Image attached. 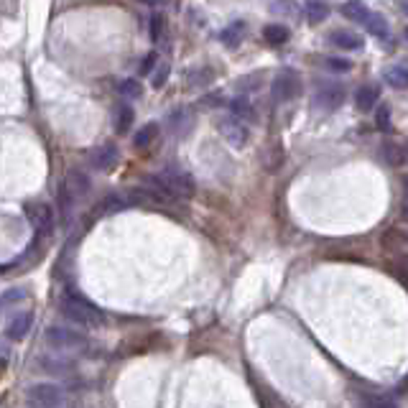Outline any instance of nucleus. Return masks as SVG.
<instances>
[{
  "label": "nucleus",
  "instance_id": "4468645a",
  "mask_svg": "<svg viewBox=\"0 0 408 408\" xmlns=\"http://www.w3.org/2000/svg\"><path fill=\"white\" fill-rule=\"evenodd\" d=\"M329 43H332L335 49H342V51H360L362 46H365L362 36H357L355 31H347V28L332 31V33H329Z\"/></svg>",
  "mask_w": 408,
  "mask_h": 408
},
{
  "label": "nucleus",
  "instance_id": "b1692460",
  "mask_svg": "<svg viewBox=\"0 0 408 408\" xmlns=\"http://www.w3.org/2000/svg\"><path fill=\"white\" fill-rule=\"evenodd\" d=\"M362 26H365L367 33H370V36H375V38H385V36H388V31H390L388 21H385V16H380V13H370Z\"/></svg>",
  "mask_w": 408,
  "mask_h": 408
},
{
  "label": "nucleus",
  "instance_id": "39448f33",
  "mask_svg": "<svg viewBox=\"0 0 408 408\" xmlns=\"http://www.w3.org/2000/svg\"><path fill=\"white\" fill-rule=\"evenodd\" d=\"M217 133L222 135V138L230 143L232 148H243L245 143L250 140V128H248V122H243L240 117H235L230 113V115H222L217 117Z\"/></svg>",
  "mask_w": 408,
  "mask_h": 408
},
{
  "label": "nucleus",
  "instance_id": "2f4dec72",
  "mask_svg": "<svg viewBox=\"0 0 408 408\" xmlns=\"http://www.w3.org/2000/svg\"><path fill=\"white\" fill-rule=\"evenodd\" d=\"M169 77H171L169 64H159V69H156V72H153V77H151V87H153V90H164L166 82H169Z\"/></svg>",
  "mask_w": 408,
  "mask_h": 408
},
{
  "label": "nucleus",
  "instance_id": "dca6fc26",
  "mask_svg": "<svg viewBox=\"0 0 408 408\" xmlns=\"http://www.w3.org/2000/svg\"><path fill=\"white\" fill-rule=\"evenodd\" d=\"M340 13L347 21H352V23H365L367 16H370L372 11L362 3V0H345L342 8H340Z\"/></svg>",
  "mask_w": 408,
  "mask_h": 408
},
{
  "label": "nucleus",
  "instance_id": "c9c22d12",
  "mask_svg": "<svg viewBox=\"0 0 408 408\" xmlns=\"http://www.w3.org/2000/svg\"><path fill=\"white\" fill-rule=\"evenodd\" d=\"M156 67H159V54H156V51H148V54L143 56V61H140V67H138L140 77H146V74H151Z\"/></svg>",
  "mask_w": 408,
  "mask_h": 408
},
{
  "label": "nucleus",
  "instance_id": "20e7f679",
  "mask_svg": "<svg viewBox=\"0 0 408 408\" xmlns=\"http://www.w3.org/2000/svg\"><path fill=\"white\" fill-rule=\"evenodd\" d=\"M273 100L276 103H288V100H296L301 95V77L296 69L291 67H283L278 74L273 77Z\"/></svg>",
  "mask_w": 408,
  "mask_h": 408
},
{
  "label": "nucleus",
  "instance_id": "423d86ee",
  "mask_svg": "<svg viewBox=\"0 0 408 408\" xmlns=\"http://www.w3.org/2000/svg\"><path fill=\"white\" fill-rule=\"evenodd\" d=\"M347 100V90L340 82H324L322 87L314 95V108L322 110V113H337V110L345 105Z\"/></svg>",
  "mask_w": 408,
  "mask_h": 408
},
{
  "label": "nucleus",
  "instance_id": "a878e982",
  "mask_svg": "<svg viewBox=\"0 0 408 408\" xmlns=\"http://www.w3.org/2000/svg\"><path fill=\"white\" fill-rule=\"evenodd\" d=\"M156 135H159V122H146V125H143L133 138L135 148H148L153 140H156Z\"/></svg>",
  "mask_w": 408,
  "mask_h": 408
},
{
  "label": "nucleus",
  "instance_id": "c03bdc74",
  "mask_svg": "<svg viewBox=\"0 0 408 408\" xmlns=\"http://www.w3.org/2000/svg\"><path fill=\"white\" fill-rule=\"evenodd\" d=\"M406 38H408V28H406Z\"/></svg>",
  "mask_w": 408,
  "mask_h": 408
},
{
  "label": "nucleus",
  "instance_id": "f257e3e1",
  "mask_svg": "<svg viewBox=\"0 0 408 408\" xmlns=\"http://www.w3.org/2000/svg\"><path fill=\"white\" fill-rule=\"evenodd\" d=\"M59 311L61 317L69 319L72 324H80V327H100L105 322V314L98 306L87 301L82 293L67 291L59 299Z\"/></svg>",
  "mask_w": 408,
  "mask_h": 408
},
{
  "label": "nucleus",
  "instance_id": "a19ab883",
  "mask_svg": "<svg viewBox=\"0 0 408 408\" xmlns=\"http://www.w3.org/2000/svg\"><path fill=\"white\" fill-rule=\"evenodd\" d=\"M396 3H398V8L408 16V0H396Z\"/></svg>",
  "mask_w": 408,
  "mask_h": 408
},
{
  "label": "nucleus",
  "instance_id": "412c9836",
  "mask_svg": "<svg viewBox=\"0 0 408 408\" xmlns=\"http://www.w3.org/2000/svg\"><path fill=\"white\" fill-rule=\"evenodd\" d=\"M212 82H214V72L209 67H192L189 74H187V85L194 87V90L209 87Z\"/></svg>",
  "mask_w": 408,
  "mask_h": 408
},
{
  "label": "nucleus",
  "instance_id": "a211bd4d",
  "mask_svg": "<svg viewBox=\"0 0 408 408\" xmlns=\"http://www.w3.org/2000/svg\"><path fill=\"white\" fill-rule=\"evenodd\" d=\"M230 113L235 117H240L243 122H256L258 120V113H256V108H253V103H250L245 95H238L235 100H230Z\"/></svg>",
  "mask_w": 408,
  "mask_h": 408
},
{
  "label": "nucleus",
  "instance_id": "aec40b11",
  "mask_svg": "<svg viewBox=\"0 0 408 408\" xmlns=\"http://www.w3.org/2000/svg\"><path fill=\"white\" fill-rule=\"evenodd\" d=\"M263 38H266V43H271V46H283V43L291 38V31L283 23H268L263 28Z\"/></svg>",
  "mask_w": 408,
  "mask_h": 408
},
{
  "label": "nucleus",
  "instance_id": "cd10ccee",
  "mask_svg": "<svg viewBox=\"0 0 408 408\" xmlns=\"http://www.w3.org/2000/svg\"><path fill=\"white\" fill-rule=\"evenodd\" d=\"M56 202H59V212H61V217L64 219H69L72 217V207H74V197L69 194V189L64 187V182H61V187H59V192H56Z\"/></svg>",
  "mask_w": 408,
  "mask_h": 408
},
{
  "label": "nucleus",
  "instance_id": "f704fd0d",
  "mask_svg": "<svg viewBox=\"0 0 408 408\" xmlns=\"http://www.w3.org/2000/svg\"><path fill=\"white\" fill-rule=\"evenodd\" d=\"M362 408H401L393 398H385V396H370L362 401Z\"/></svg>",
  "mask_w": 408,
  "mask_h": 408
},
{
  "label": "nucleus",
  "instance_id": "58836bf2",
  "mask_svg": "<svg viewBox=\"0 0 408 408\" xmlns=\"http://www.w3.org/2000/svg\"><path fill=\"white\" fill-rule=\"evenodd\" d=\"M291 6H293V0H276V3H273V13H286V16H291V13H296Z\"/></svg>",
  "mask_w": 408,
  "mask_h": 408
},
{
  "label": "nucleus",
  "instance_id": "1a4fd4ad",
  "mask_svg": "<svg viewBox=\"0 0 408 408\" xmlns=\"http://www.w3.org/2000/svg\"><path fill=\"white\" fill-rule=\"evenodd\" d=\"M26 217H28V222L38 235H51V230H54V209L49 204H43V202L26 204Z\"/></svg>",
  "mask_w": 408,
  "mask_h": 408
},
{
  "label": "nucleus",
  "instance_id": "4c0bfd02",
  "mask_svg": "<svg viewBox=\"0 0 408 408\" xmlns=\"http://www.w3.org/2000/svg\"><path fill=\"white\" fill-rule=\"evenodd\" d=\"M26 291L23 288H8V291H3V306H13V304H19V301H23Z\"/></svg>",
  "mask_w": 408,
  "mask_h": 408
},
{
  "label": "nucleus",
  "instance_id": "72a5a7b5",
  "mask_svg": "<svg viewBox=\"0 0 408 408\" xmlns=\"http://www.w3.org/2000/svg\"><path fill=\"white\" fill-rule=\"evenodd\" d=\"M164 31H166L164 13H153V16H151V41H161Z\"/></svg>",
  "mask_w": 408,
  "mask_h": 408
},
{
  "label": "nucleus",
  "instance_id": "9b49d317",
  "mask_svg": "<svg viewBox=\"0 0 408 408\" xmlns=\"http://www.w3.org/2000/svg\"><path fill=\"white\" fill-rule=\"evenodd\" d=\"M117 159H120V153H117L115 143H105V146L92 148L90 156H87V161H90V166L95 171H110L117 164Z\"/></svg>",
  "mask_w": 408,
  "mask_h": 408
},
{
  "label": "nucleus",
  "instance_id": "c85d7f7f",
  "mask_svg": "<svg viewBox=\"0 0 408 408\" xmlns=\"http://www.w3.org/2000/svg\"><path fill=\"white\" fill-rule=\"evenodd\" d=\"M235 87H238L243 95H248V92H256L258 87H263V72L245 74V77H240V80L235 82Z\"/></svg>",
  "mask_w": 408,
  "mask_h": 408
},
{
  "label": "nucleus",
  "instance_id": "e433bc0d",
  "mask_svg": "<svg viewBox=\"0 0 408 408\" xmlns=\"http://www.w3.org/2000/svg\"><path fill=\"white\" fill-rule=\"evenodd\" d=\"M375 125H378V130H390V108L388 105H378Z\"/></svg>",
  "mask_w": 408,
  "mask_h": 408
},
{
  "label": "nucleus",
  "instance_id": "ea45409f",
  "mask_svg": "<svg viewBox=\"0 0 408 408\" xmlns=\"http://www.w3.org/2000/svg\"><path fill=\"white\" fill-rule=\"evenodd\" d=\"M138 3H143V6H164L166 0H138Z\"/></svg>",
  "mask_w": 408,
  "mask_h": 408
},
{
  "label": "nucleus",
  "instance_id": "6ab92c4d",
  "mask_svg": "<svg viewBox=\"0 0 408 408\" xmlns=\"http://www.w3.org/2000/svg\"><path fill=\"white\" fill-rule=\"evenodd\" d=\"M133 120H135V113L128 103H117L115 105V130L120 135H125L130 128H133Z\"/></svg>",
  "mask_w": 408,
  "mask_h": 408
},
{
  "label": "nucleus",
  "instance_id": "7ed1b4c3",
  "mask_svg": "<svg viewBox=\"0 0 408 408\" xmlns=\"http://www.w3.org/2000/svg\"><path fill=\"white\" fill-rule=\"evenodd\" d=\"M43 340L51 350H59V352H69V350H82L87 345V337L80 335L77 329H69L64 324H51L46 332H43Z\"/></svg>",
  "mask_w": 408,
  "mask_h": 408
},
{
  "label": "nucleus",
  "instance_id": "0eeeda50",
  "mask_svg": "<svg viewBox=\"0 0 408 408\" xmlns=\"http://www.w3.org/2000/svg\"><path fill=\"white\" fill-rule=\"evenodd\" d=\"M161 177L169 184V189L177 194V199H192V197H194V189H197L194 179L184 169H179V166H166V169L161 171Z\"/></svg>",
  "mask_w": 408,
  "mask_h": 408
},
{
  "label": "nucleus",
  "instance_id": "9d476101",
  "mask_svg": "<svg viewBox=\"0 0 408 408\" xmlns=\"http://www.w3.org/2000/svg\"><path fill=\"white\" fill-rule=\"evenodd\" d=\"M140 189L146 192L148 199L161 202V204H171V202L177 199V194L169 189V184L164 182V177H161V174H148V177H143V182H140Z\"/></svg>",
  "mask_w": 408,
  "mask_h": 408
},
{
  "label": "nucleus",
  "instance_id": "473e14b6",
  "mask_svg": "<svg viewBox=\"0 0 408 408\" xmlns=\"http://www.w3.org/2000/svg\"><path fill=\"white\" fill-rule=\"evenodd\" d=\"M117 92H120L122 98H128V100L140 98V82L138 80H122L120 85H117Z\"/></svg>",
  "mask_w": 408,
  "mask_h": 408
},
{
  "label": "nucleus",
  "instance_id": "2eb2a0df",
  "mask_svg": "<svg viewBox=\"0 0 408 408\" xmlns=\"http://www.w3.org/2000/svg\"><path fill=\"white\" fill-rule=\"evenodd\" d=\"M245 33H248V26L243 21H232L230 26H225V28L219 31V41L225 43L227 49H238L240 43H243Z\"/></svg>",
  "mask_w": 408,
  "mask_h": 408
},
{
  "label": "nucleus",
  "instance_id": "f03ea898",
  "mask_svg": "<svg viewBox=\"0 0 408 408\" xmlns=\"http://www.w3.org/2000/svg\"><path fill=\"white\" fill-rule=\"evenodd\" d=\"M64 388L56 383H36L26 390V406L28 408H59L64 406Z\"/></svg>",
  "mask_w": 408,
  "mask_h": 408
},
{
  "label": "nucleus",
  "instance_id": "7c9ffc66",
  "mask_svg": "<svg viewBox=\"0 0 408 408\" xmlns=\"http://www.w3.org/2000/svg\"><path fill=\"white\" fill-rule=\"evenodd\" d=\"M225 105V98L219 95V92H207V95H202L199 100H197V108L202 110H217Z\"/></svg>",
  "mask_w": 408,
  "mask_h": 408
},
{
  "label": "nucleus",
  "instance_id": "6e6552de",
  "mask_svg": "<svg viewBox=\"0 0 408 408\" xmlns=\"http://www.w3.org/2000/svg\"><path fill=\"white\" fill-rule=\"evenodd\" d=\"M194 110L187 108V105H179V108H174L169 113V117H166V128H169L171 135H177V138H187V135L194 130Z\"/></svg>",
  "mask_w": 408,
  "mask_h": 408
},
{
  "label": "nucleus",
  "instance_id": "4be33fe9",
  "mask_svg": "<svg viewBox=\"0 0 408 408\" xmlns=\"http://www.w3.org/2000/svg\"><path fill=\"white\" fill-rule=\"evenodd\" d=\"M125 207H130V197L108 194L98 204V214H115V212H120V209H125Z\"/></svg>",
  "mask_w": 408,
  "mask_h": 408
},
{
  "label": "nucleus",
  "instance_id": "c756f323",
  "mask_svg": "<svg viewBox=\"0 0 408 408\" xmlns=\"http://www.w3.org/2000/svg\"><path fill=\"white\" fill-rule=\"evenodd\" d=\"M324 67L335 74H347L355 64L350 59H345V56H327V59H324Z\"/></svg>",
  "mask_w": 408,
  "mask_h": 408
},
{
  "label": "nucleus",
  "instance_id": "f8f14e48",
  "mask_svg": "<svg viewBox=\"0 0 408 408\" xmlns=\"http://www.w3.org/2000/svg\"><path fill=\"white\" fill-rule=\"evenodd\" d=\"M31 327H33V311H19V314L11 317V322H8L6 337L11 342H21L31 332Z\"/></svg>",
  "mask_w": 408,
  "mask_h": 408
},
{
  "label": "nucleus",
  "instance_id": "37998d69",
  "mask_svg": "<svg viewBox=\"0 0 408 408\" xmlns=\"http://www.w3.org/2000/svg\"><path fill=\"white\" fill-rule=\"evenodd\" d=\"M406 164H408V143H406Z\"/></svg>",
  "mask_w": 408,
  "mask_h": 408
},
{
  "label": "nucleus",
  "instance_id": "bb28decb",
  "mask_svg": "<svg viewBox=\"0 0 408 408\" xmlns=\"http://www.w3.org/2000/svg\"><path fill=\"white\" fill-rule=\"evenodd\" d=\"M383 159L390 166H403L406 164V146L398 143H383Z\"/></svg>",
  "mask_w": 408,
  "mask_h": 408
},
{
  "label": "nucleus",
  "instance_id": "393cba45",
  "mask_svg": "<svg viewBox=\"0 0 408 408\" xmlns=\"http://www.w3.org/2000/svg\"><path fill=\"white\" fill-rule=\"evenodd\" d=\"M385 82L396 90H408V64H396L385 72Z\"/></svg>",
  "mask_w": 408,
  "mask_h": 408
},
{
  "label": "nucleus",
  "instance_id": "ddd939ff",
  "mask_svg": "<svg viewBox=\"0 0 408 408\" xmlns=\"http://www.w3.org/2000/svg\"><path fill=\"white\" fill-rule=\"evenodd\" d=\"M64 187L69 189V194L74 197V199H82V197L90 194L92 184H90V177H87L85 171L80 169H69L67 177H64Z\"/></svg>",
  "mask_w": 408,
  "mask_h": 408
},
{
  "label": "nucleus",
  "instance_id": "5701e85b",
  "mask_svg": "<svg viewBox=\"0 0 408 408\" xmlns=\"http://www.w3.org/2000/svg\"><path fill=\"white\" fill-rule=\"evenodd\" d=\"M304 13H306V21L309 23H324L327 21V16H329V6L327 3H322V0H309L304 6Z\"/></svg>",
  "mask_w": 408,
  "mask_h": 408
},
{
  "label": "nucleus",
  "instance_id": "79ce46f5",
  "mask_svg": "<svg viewBox=\"0 0 408 408\" xmlns=\"http://www.w3.org/2000/svg\"><path fill=\"white\" fill-rule=\"evenodd\" d=\"M403 217H408V197L403 199Z\"/></svg>",
  "mask_w": 408,
  "mask_h": 408
},
{
  "label": "nucleus",
  "instance_id": "f3484780",
  "mask_svg": "<svg viewBox=\"0 0 408 408\" xmlns=\"http://www.w3.org/2000/svg\"><path fill=\"white\" fill-rule=\"evenodd\" d=\"M378 100H380V87L375 85H362L355 92V105H357V110H362V113L378 108Z\"/></svg>",
  "mask_w": 408,
  "mask_h": 408
}]
</instances>
